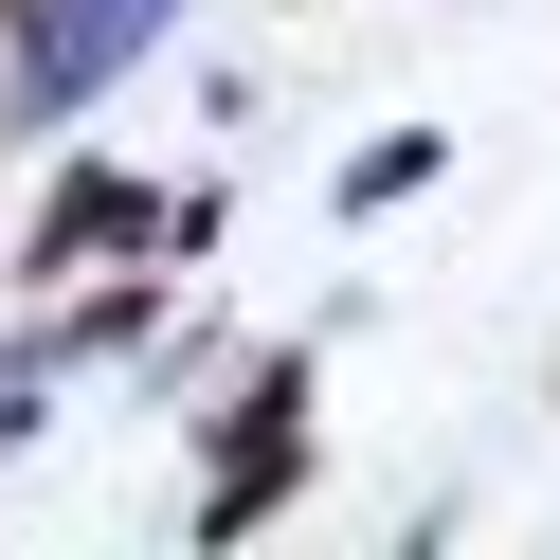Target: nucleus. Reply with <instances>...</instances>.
<instances>
[{"instance_id":"2","label":"nucleus","mask_w":560,"mask_h":560,"mask_svg":"<svg viewBox=\"0 0 560 560\" xmlns=\"http://www.w3.org/2000/svg\"><path fill=\"white\" fill-rule=\"evenodd\" d=\"M290 470H307V362H271L254 398H235V470L199 488V524H218V542H235V524H271V488H290Z\"/></svg>"},{"instance_id":"3","label":"nucleus","mask_w":560,"mask_h":560,"mask_svg":"<svg viewBox=\"0 0 560 560\" xmlns=\"http://www.w3.org/2000/svg\"><path fill=\"white\" fill-rule=\"evenodd\" d=\"M127 235H163L127 182H55V218H37V271H73V254H127Z\"/></svg>"},{"instance_id":"1","label":"nucleus","mask_w":560,"mask_h":560,"mask_svg":"<svg viewBox=\"0 0 560 560\" xmlns=\"http://www.w3.org/2000/svg\"><path fill=\"white\" fill-rule=\"evenodd\" d=\"M163 19H182V0H19V127H73Z\"/></svg>"}]
</instances>
